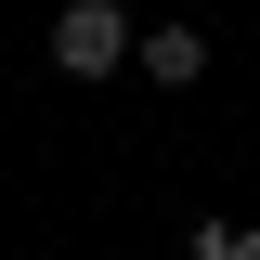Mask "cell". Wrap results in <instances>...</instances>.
<instances>
[{"label":"cell","instance_id":"cell-2","mask_svg":"<svg viewBox=\"0 0 260 260\" xmlns=\"http://www.w3.org/2000/svg\"><path fill=\"white\" fill-rule=\"evenodd\" d=\"M143 78H156V91H195V78H208V26H143Z\"/></svg>","mask_w":260,"mask_h":260},{"label":"cell","instance_id":"cell-1","mask_svg":"<svg viewBox=\"0 0 260 260\" xmlns=\"http://www.w3.org/2000/svg\"><path fill=\"white\" fill-rule=\"evenodd\" d=\"M130 52H143V39H130L117 0H65V13H52V65H65V78H117Z\"/></svg>","mask_w":260,"mask_h":260},{"label":"cell","instance_id":"cell-3","mask_svg":"<svg viewBox=\"0 0 260 260\" xmlns=\"http://www.w3.org/2000/svg\"><path fill=\"white\" fill-rule=\"evenodd\" d=\"M182 247H195V260H260V221H195Z\"/></svg>","mask_w":260,"mask_h":260}]
</instances>
